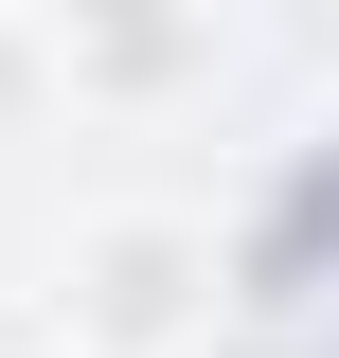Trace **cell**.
<instances>
[{
  "label": "cell",
  "mask_w": 339,
  "mask_h": 358,
  "mask_svg": "<svg viewBox=\"0 0 339 358\" xmlns=\"http://www.w3.org/2000/svg\"><path fill=\"white\" fill-rule=\"evenodd\" d=\"M214 305H232V251H214V215H161V197L54 251V358H214L232 341Z\"/></svg>",
  "instance_id": "1"
},
{
  "label": "cell",
  "mask_w": 339,
  "mask_h": 358,
  "mask_svg": "<svg viewBox=\"0 0 339 358\" xmlns=\"http://www.w3.org/2000/svg\"><path fill=\"white\" fill-rule=\"evenodd\" d=\"M214 72V18H72L54 36V90H179Z\"/></svg>",
  "instance_id": "2"
},
{
  "label": "cell",
  "mask_w": 339,
  "mask_h": 358,
  "mask_svg": "<svg viewBox=\"0 0 339 358\" xmlns=\"http://www.w3.org/2000/svg\"><path fill=\"white\" fill-rule=\"evenodd\" d=\"M0 90H54V36H18V18H0Z\"/></svg>",
  "instance_id": "3"
},
{
  "label": "cell",
  "mask_w": 339,
  "mask_h": 358,
  "mask_svg": "<svg viewBox=\"0 0 339 358\" xmlns=\"http://www.w3.org/2000/svg\"><path fill=\"white\" fill-rule=\"evenodd\" d=\"M214 358H303V341H268V322H232V341H214Z\"/></svg>",
  "instance_id": "4"
}]
</instances>
